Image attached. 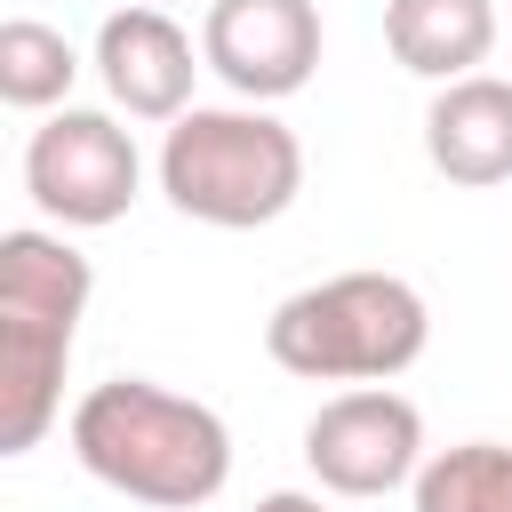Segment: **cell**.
I'll use <instances>...</instances> for the list:
<instances>
[{"label": "cell", "mask_w": 512, "mask_h": 512, "mask_svg": "<svg viewBox=\"0 0 512 512\" xmlns=\"http://www.w3.org/2000/svg\"><path fill=\"white\" fill-rule=\"evenodd\" d=\"M80 80V56L56 24H32V16H8L0 24V104L16 112H64Z\"/></svg>", "instance_id": "11"}, {"label": "cell", "mask_w": 512, "mask_h": 512, "mask_svg": "<svg viewBox=\"0 0 512 512\" xmlns=\"http://www.w3.org/2000/svg\"><path fill=\"white\" fill-rule=\"evenodd\" d=\"M200 64L240 104H280L320 64V8L312 0H216L200 24Z\"/></svg>", "instance_id": "6"}, {"label": "cell", "mask_w": 512, "mask_h": 512, "mask_svg": "<svg viewBox=\"0 0 512 512\" xmlns=\"http://www.w3.org/2000/svg\"><path fill=\"white\" fill-rule=\"evenodd\" d=\"M72 456L128 504L200 512L232 480V432L208 400H184L152 376H112L72 408Z\"/></svg>", "instance_id": "1"}, {"label": "cell", "mask_w": 512, "mask_h": 512, "mask_svg": "<svg viewBox=\"0 0 512 512\" xmlns=\"http://www.w3.org/2000/svg\"><path fill=\"white\" fill-rule=\"evenodd\" d=\"M424 160L472 192L504 184L512 176V80H496V72L448 80L424 112Z\"/></svg>", "instance_id": "9"}, {"label": "cell", "mask_w": 512, "mask_h": 512, "mask_svg": "<svg viewBox=\"0 0 512 512\" xmlns=\"http://www.w3.org/2000/svg\"><path fill=\"white\" fill-rule=\"evenodd\" d=\"M72 336H80V312L0 304V456L40 448V432L56 424Z\"/></svg>", "instance_id": "8"}, {"label": "cell", "mask_w": 512, "mask_h": 512, "mask_svg": "<svg viewBox=\"0 0 512 512\" xmlns=\"http://www.w3.org/2000/svg\"><path fill=\"white\" fill-rule=\"evenodd\" d=\"M144 184V160H136V136L112 120V112H88V104H64L32 128L24 144V192L48 224L64 232H96V224H120L128 200Z\"/></svg>", "instance_id": "4"}, {"label": "cell", "mask_w": 512, "mask_h": 512, "mask_svg": "<svg viewBox=\"0 0 512 512\" xmlns=\"http://www.w3.org/2000/svg\"><path fill=\"white\" fill-rule=\"evenodd\" d=\"M144 8H160V0H144Z\"/></svg>", "instance_id": "14"}, {"label": "cell", "mask_w": 512, "mask_h": 512, "mask_svg": "<svg viewBox=\"0 0 512 512\" xmlns=\"http://www.w3.org/2000/svg\"><path fill=\"white\" fill-rule=\"evenodd\" d=\"M304 464L328 496H392L424 472V416L392 384H352L304 424Z\"/></svg>", "instance_id": "5"}, {"label": "cell", "mask_w": 512, "mask_h": 512, "mask_svg": "<svg viewBox=\"0 0 512 512\" xmlns=\"http://www.w3.org/2000/svg\"><path fill=\"white\" fill-rule=\"evenodd\" d=\"M96 72L128 120H184L192 112V40L168 8H112L96 32Z\"/></svg>", "instance_id": "7"}, {"label": "cell", "mask_w": 512, "mask_h": 512, "mask_svg": "<svg viewBox=\"0 0 512 512\" xmlns=\"http://www.w3.org/2000/svg\"><path fill=\"white\" fill-rule=\"evenodd\" d=\"M256 512H328V504L304 496V488H272V496H256Z\"/></svg>", "instance_id": "13"}, {"label": "cell", "mask_w": 512, "mask_h": 512, "mask_svg": "<svg viewBox=\"0 0 512 512\" xmlns=\"http://www.w3.org/2000/svg\"><path fill=\"white\" fill-rule=\"evenodd\" d=\"M432 344V312L400 272H336L272 304L264 352L304 384H392Z\"/></svg>", "instance_id": "3"}, {"label": "cell", "mask_w": 512, "mask_h": 512, "mask_svg": "<svg viewBox=\"0 0 512 512\" xmlns=\"http://www.w3.org/2000/svg\"><path fill=\"white\" fill-rule=\"evenodd\" d=\"M160 192L176 216L216 232H256L296 208L304 144L264 104H192L160 136Z\"/></svg>", "instance_id": "2"}, {"label": "cell", "mask_w": 512, "mask_h": 512, "mask_svg": "<svg viewBox=\"0 0 512 512\" xmlns=\"http://www.w3.org/2000/svg\"><path fill=\"white\" fill-rule=\"evenodd\" d=\"M416 512H512V448L504 440H464V448L424 456Z\"/></svg>", "instance_id": "12"}, {"label": "cell", "mask_w": 512, "mask_h": 512, "mask_svg": "<svg viewBox=\"0 0 512 512\" xmlns=\"http://www.w3.org/2000/svg\"><path fill=\"white\" fill-rule=\"evenodd\" d=\"M384 40L416 80H472L496 48V0H384Z\"/></svg>", "instance_id": "10"}]
</instances>
